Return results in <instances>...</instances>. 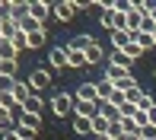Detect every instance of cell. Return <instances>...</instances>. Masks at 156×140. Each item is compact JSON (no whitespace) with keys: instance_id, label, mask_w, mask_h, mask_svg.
<instances>
[{"instance_id":"obj_1","label":"cell","mask_w":156,"mask_h":140,"mask_svg":"<svg viewBox=\"0 0 156 140\" xmlns=\"http://www.w3.org/2000/svg\"><path fill=\"white\" fill-rule=\"evenodd\" d=\"M48 105H51L54 118H67V115H73V93H54L51 99H48Z\"/></svg>"},{"instance_id":"obj_2","label":"cell","mask_w":156,"mask_h":140,"mask_svg":"<svg viewBox=\"0 0 156 140\" xmlns=\"http://www.w3.org/2000/svg\"><path fill=\"white\" fill-rule=\"evenodd\" d=\"M76 13H80V10H76L73 0H58V3H54V10H51V16L58 19V23H70Z\"/></svg>"},{"instance_id":"obj_3","label":"cell","mask_w":156,"mask_h":140,"mask_svg":"<svg viewBox=\"0 0 156 140\" xmlns=\"http://www.w3.org/2000/svg\"><path fill=\"white\" fill-rule=\"evenodd\" d=\"M26 83H29V89H32V93L45 89L48 83H51V73H48V67H35L32 73H29V80H26Z\"/></svg>"},{"instance_id":"obj_4","label":"cell","mask_w":156,"mask_h":140,"mask_svg":"<svg viewBox=\"0 0 156 140\" xmlns=\"http://www.w3.org/2000/svg\"><path fill=\"white\" fill-rule=\"evenodd\" d=\"M16 128H19V131H29V134L38 137V131H41V115H26V111H19Z\"/></svg>"},{"instance_id":"obj_5","label":"cell","mask_w":156,"mask_h":140,"mask_svg":"<svg viewBox=\"0 0 156 140\" xmlns=\"http://www.w3.org/2000/svg\"><path fill=\"white\" fill-rule=\"evenodd\" d=\"M51 10H54V6L45 3V0H29V13H32V19H35V23H41V26H45V19L51 16Z\"/></svg>"},{"instance_id":"obj_6","label":"cell","mask_w":156,"mask_h":140,"mask_svg":"<svg viewBox=\"0 0 156 140\" xmlns=\"http://www.w3.org/2000/svg\"><path fill=\"white\" fill-rule=\"evenodd\" d=\"M73 99H76V102H99L96 83H80V86H76V93H73Z\"/></svg>"},{"instance_id":"obj_7","label":"cell","mask_w":156,"mask_h":140,"mask_svg":"<svg viewBox=\"0 0 156 140\" xmlns=\"http://www.w3.org/2000/svg\"><path fill=\"white\" fill-rule=\"evenodd\" d=\"M93 45H96V38H93L89 32H83V35H73V38L67 41V48H70V51H83V54H86Z\"/></svg>"},{"instance_id":"obj_8","label":"cell","mask_w":156,"mask_h":140,"mask_svg":"<svg viewBox=\"0 0 156 140\" xmlns=\"http://www.w3.org/2000/svg\"><path fill=\"white\" fill-rule=\"evenodd\" d=\"M32 13H29V0H13L10 3V19H16V23H26Z\"/></svg>"},{"instance_id":"obj_9","label":"cell","mask_w":156,"mask_h":140,"mask_svg":"<svg viewBox=\"0 0 156 140\" xmlns=\"http://www.w3.org/2000/svg\"><path fill=\"white\" fill-rule=\"evenodd\" d=\"M48 64H51L54 70L67 67V45H61V48H51V51H48Z\"/></svg>"},{"instance_id":"obj_10","label":"cell","mask_w":156,"mask_h":140,"mask_svg":"<svg viewBox=\"0 0 156 140\" xmlns=\"http://www.w3.org/2000/svg\"><path fill=\"white\" fill-rule=\"evenodd\" d=\"M45 102H48V99H41L38 93H32V96H29V102H26V105H19V111H26V115H41Z\"/></svg>"},{"instance_id":"obj_11","label":"cell","mask_w":156,"mask_h":140,"mask_svg":"<svg viewBox=\"0 0 156 140\" xmlns=\"http://www.w3.org/2000/svg\"><path fill=\"white\" fill-rule=\"evenodd\" d=\"M131 41H134V35L127 29H115V32H112V48H115V51H124Z\"/></svg>"},{"instance_id":"obj_12","label":"cell","mask_w":156,"mask_h":140,"mask_svg":"<svg viewBox=\"0 0 156 140\" xmlns=\"http://www.w3.org/2000/svg\"><path fill=\"white\" fill-rule=\"evenodd\" d=\"M13 128H16V111L0 105V137H3L6 131H13Z\"/></svg>"},{"instance_id":"obj_13","label":"cell","mask_w":156,"mask_h":140,"mask_svg":"<svg viewBox=\"0 0 156 140\" xmlns=\"http://www.w3.org/2000/svg\"><path fill=\"white\" fill-rule=\"evenodd\" d=\"M29 96H32V89H29L26 80H16V83H13V99H16V105H26Z\"/></svg>"},{"instance_id":"obj_14","label":"cell","mask_w":156,"mask_h":140,"mask_svg":"<svg viewBox=\"0 0 156 140\" xmlns=\"http://www.w3.org/2000/svg\"><path fill=\"white\" fill-rule=\"evenodd\" d=\"M108 64H115V67H124V70H131L134 58H131L127 51H115V48H112V51H108Z\"/></svg>"},{"instance_id":"obj_15","label":"cell","mask_w":156,"mask_h":140,"mask_svg":"<svg viewBox=\"0 0 156 140\" xmlns=\"http://www.w3.org/2000/svg\"><path fill=\"white\" fill-rule=\"evenodd\" d=\"M131 76V70H124V67H115V64H108V70H105V80L112 83V86H118L121 80H127Z\"/></svg>"},{"instance_id":"obj_16","label":"cell","mask_w":156,"mask_h":140,"mask_svg":"<svg viewBox=\"0 0 156 140\" xmlns=\"http://www.w3.org/2000/svg\"><path fill=\"white\" fill-rule=\"evenodd\" d=\"M105 58H108V51H105V48H102V45L96 41V45H93V48L86 51V67H89V64H102Z\"/></svg>"},{"instance_id":"obj_17","label":"cell","mask_w":156,"mask_h":140,"mask_svg":"<svg viewBox=\"0 0 156 140\" xmlns=\"http://www.w3.org/2000/svg\"><path fill=\"white\" fill-rule=\"evenodd\" d=\"M134 45H137L140 51H150V48H156V38L150 32H134Z\"/></svg>"},{"instance_id":"obj_18","label":"cell","mask_w":156,"mask_h":140,"mask_svg":"<svg viewBox=\"0 0 156 140\" xmlns=\"http://www.w3.org/2000/svg\"><path fill=\"white\" fill-rule=\"evenodd\" d=\"M108 128H112V121H108L105 115H96V118H93V134H96V137H108Z\"/></svg>"},{"instance_id":"obj_19","label":"cell","mask_w":156,"mask_h":140,"mask_svg":"<svg viewBox=\"0 0 156 140\" xmlns=\"http://www.w3.org/2000/svg\"><path fill=\"white\" fill-rule=\"evenodd\" d=\"M99 115H105L108 121H121V108L112 102H99Z\"/></svg>"},{"instance_id":"obj_20","label":"cell","mask_w":156,"mask_h":140,"mask_svg":"<svg viewBox=\"0 0 156 140\" xmlns=\"http://www.w3.org/2000/svg\"><path fill=\"white\" fill-rule=\"evenodd\" d=\"M73 131H76V134H93V118L73 115Z\"/></svg>"},{"instance_id":"obj_21","label":"cell","mask_w":156,"mask_h":140,"mask_svg":"<svg viewBox=\"0 0 156 140\" xmlns=\"http://www.w3.org/2000/svg\"><path fill=\"white\" fill-rule=\"evenodd\" d=\"M16 32H19V23H16V19H3V26H0V35H3L6 41H13V38H16Z\"/></svg>"},{"instance_id":"obj_22","label":"cell","mask_w":156,"mask_h":140,"mask_svg":"<svg viewBox=\"0 0 156 140\" xmlns=\"http://www.w3.org/2000/svg\"><path fill=\"white\" fill-rule=\"evenodd\" d=\"M67 67L83 70V67H86V54H83V51H70V48H67Z\"/></svg>"},{"instance_id":"obj_23","label":"cell","mask_w":156,"mask_h":140,"mask_svg":"<svg viewBox=\"0 0 156 140\" xmlns=\"http://www.w3.org/2000/svg\"><path fill=\"white\" fill-rule=\"evenodd\" d=\"M96 89H99V102H108V99H112V93H115V86H112V83L105 80V76L96 83Z\"/></svg>"},{"instance_id":"obj_24","label":"cell","mask_w":156,"mask_h":140,"mask_svg":"<svg viewBox=\"0 0 156 140\" xmlns=\"http://www.w3.org/2000/svg\"><path fill=\"white\" fill-rule=\"evenodd\" d=\"M16 73H19V64H16V61H0V76L16 80Z\"/></svg>"},{"instance_id":"obj_25","label":"cell","mask_w":156,"mask_h":140,"mask_svg":"<svg viewBox=\"0 0 156 140\" xmlns=\"http://www.w3.org/2000/svg\"><path fill=\"white\" fill-rule=\"evenodd\" d=\"M115 29H127V13L112 10V32H115Z\"/></svg>"},{"instance_id":"obj_26","label":"cell","mask_w":156,"mask_h":140,"mask_svg":"<svg viewBox=\"0 0 156 140\" xmlns=\"http://www.w3.org/2000/svg\"><path fill=\"white\" fill-rule=\"evenodd\" d=\"M13 48H16V54H19V51H32V48H29V35H26V32H16Z\"/></svg>"},{"instance_id":"obj_27","label":"cell","mask_w":156,"mask_h":140,"mask_svg":"<svg viewBox=\"0 0 156 140\" xmlns=\"http://www.w3.org/2000/svg\"><path fill=\"white\" fill-rule=\"evenodd\" d=\"M45 38H48V35H45V29L29 32V48H41V45H45Z\"/></svg>"},{"instance_id":"obj_28","label":"cell","mask_w":156,"mask_h":140,"mask_svg":"<svg viewBox=\"0 0 156 140\" xmlns=\"http://www.w3.org/2000/svg\"><path fill=\"white\" fill-rule=\"evenodd\" d=\"M134 121H137V128H147V124H150V111H140V108H137Z\"/></svg>"},{"instance_id":"obj_29","label":"cell","mask_w":156,"mask_h":140,"mask_svg":"<svg viewBox=\"0 0 156 140\" xmlns=\"http://www.w3.org/2000/svg\"><path fill=\"white\" fill-rule=\"evenodd\" d=\"M108 137H112V140H121V137H124V131H121V124H118V121H112V128H108Z\"/></svg>"},{"instance_id":"obj_30","label":"cell","mask_w":156,"mask_h":140,"mask_svg":"<svg viewBox=\"0 0 156 140\" xmlns=\"http://www.w3.org/2000/svg\"><path fill=\"white\" fill-rule=\"evenodd\" d=\"M140 140H156V128H153V124L140 128Z\"/></svg>"},{"instance_id":"obj_31","label":"cell","mask_w":156,"mask_h":140,"mask_svg":"<svg viewBox=\"0 0 156 140\" xmlns=\"http://www.w3.org/2000/svg\"><path fill=\"white\" fill-rule=\"evenodd\" d=\"M0 105H3V108H13V105H16L13 93H0Z\"/></svg>"},{"instance_id":"obj_32","label":"cell","mask_w":156,"mask_h":140,"mask_svg":"<svg viewBox=\"0 0 156 140\" xmlns=\"http://www.w3.org/2000/svg\"><path fill=\"white\" fill-rule=\"evenodd\" d=\"M108 102H112V105H118V108H121V105H124L127 99H124V93H121V89H115V93H112V99H108Z\"/></svg>"},{"instance_id":"obj_33","label":"cell","mask_w":156,"mask_h":140,"mask_svg":"<svg viewBox=\"0 0 156 140\" xmlns=\"http://www.w3.org/2000/svg\"><path fill=\"white\" fill-rule=\"evenodd\" d=\"M124 51H127V54H131V58H134V61H137V58H140V54H144V51H140V48H137V45H134V41H131V45H127V48H124Z\"/></svg>"},{"instance_id":"obj_34","label":"cell","mask_w":156,"mask_h":140,"mask_svg":"<svg viewBox=\"0 0 156 140\" xmlns=\"http://www.w3.org/2000/svg\"><path fill=\"white\" fill-rule=\"evenodd\" d=\"M0 140H23V137H19V131H16V128H13V131H6V134H3V137H0Z\"/></svg>"},{"instance_id":"obj_35","label":"cell","mask_w":156,"mask_h":140,"mask_svg":"<svg viewBox=\"0 0 156 140\" xmlns=\"http://www.w3.org/2000/svg\"><path fill=\"white\" fill-rule=\"evenodd\" d=\"M121 140H140V134H124Z\"/></svg>"},{"instance_id":"obj_36","label":"cell","mask_w":156,"mask_h":140,"mask_svg":"<svg viewBox=\"0 0 156 140\" xmlns=\"http://www.w3.org/2000/svg\"><path fill=\"white\" fill-rule=\"evenodd\" d=\"M96 140H112V137H96Z\"/></svg>"},{"instance_id":"obj_37","label":"cell","mask_w":156,"mask_h":140,"mask_svg":"<svg viewBox=\"0 0 156 140\" xmlns=\"http://www.w3.org/2000/svg\"><path fill=\"white\" fill-rule=\"evenodd\" d=\"M3 41H6V38H3V35H0V45H3Z\"/></svg>"}]
</instances>
